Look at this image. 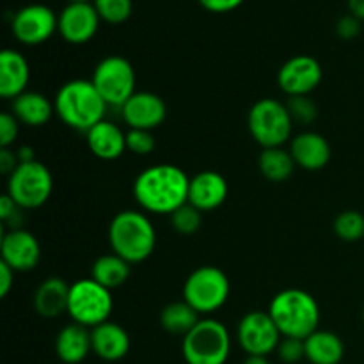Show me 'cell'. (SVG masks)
I'll list each match as a JSON object with an SVG mask.
<instances>
[{
    "instance_id": "6da1fadb",
    "label": "cell",
    "mask_w": 364,
    "mask_h": 364,
    "mask_svg": "<svg viewBox=\"0 0 364 364\" xmlns=\"http://www.w3.org/2000/svg\"><path fill=\"white\" fill-rule=\"evenodd\" d=\"M191 178L173 164H155L137 174L134 198L144 212L155 215H173L188 203Z\"/></svg>"
},
{
    "instance_id": "7a4b0ae2",
    "label": "cell",
    "mask_w": 364,
    "mask_h": 364,
    "mask_svg": "<svg viewBox=\"0 0 364 364\" xmlns=\"http://www.w3.org/2000/svg\"><path fill=\"white\" fill-rule=\"evenodd\" d=\"M53 107L66 127L87 134L95 124L105 119L109 105L91 80L75 78L60 85L53 98Z\"/></svg>"
},
{
    "instance_id": "3957f363",
    "label": "cell",
    "mask_w": 364,
    "mask_h": 364,
    "mask_svg": "<svg viewBox=\"0 0 364 364\" xmlns=\"http://www.w3.org/2000/svg\"><path fill=\"white\" fill-rule=\"evenodd\" d=\"M109 244L114 255L130 265L146 262L156 247V231L149 217L137 210H123L109 224Z\"/></svg>"
},
{
    "instance_id": "277c9868",
    "label": "cell",
    "mask_w": 364,
    "mask_h": 364,
    "mask_svg": "<svg viewBox=\"0 0 364 364\" xmlns=\"http://www.w3.org/2000/svg\"><path fill=\"white\" fill-rule=\"evenodd\" d=\"M269 315L283 338L306 340L320 326V308L311 294L299 288H287L274 295Z\"/></svg>"
},
{
    "instance_id": "5b68a950",
    "label": "cell",
    "mask_w": 364,
    "mask_h": 364,
    "mask_svg": "<svg viewBox=\"0 0 364 364\" xmlns=\"http://www.w3.org/2000/svg\"><path fill=\"white\" fill-rule=\"evenodd\" d=\"M181 354L187 364H226L231 354L228 327L215 318H201L183 336Z\"/></svg>"
},
{
    "instance_id": "8992f818",
    "label": "cell",
    "mask_w": 364,
    "mask_h": 364,
    "mask_svg": "<svg viewBox=\"0 0 364 364\" xmlns=\"http://www.w3.org/2000/svg\"><path fill=\"white\" fill-rule=\"evenodd\" d=\"M247 128L251 137L265 148H281L294 130V119L287 109V103L274 98L258 100L251 107L247 116Z\"/></svg>"
},
{
    "instance_id": "52a82bcc",
    "label": "cell",
    "mask_w": 364,
    "mask_h": 364,
    "mask_svg": "<svg viewBox=\"0 0 364 364\" xmlns=\"http://www.w3.org/2000/svg\"><path fill=\"white\" fill-rule=\"evenodd\" d=\"M231 284L226 274L212 265L191 272L183 284V301L201 316L219 311L230 299Z\"/></svg>"
},
{
    "instance_id": "ba28073f",
    "label": "cell",
    "mask_w": 364,
    "mask_h": 364,
    "mask_svg": "<svg viewBox=\"0 0 364 364\" xmlns=\"http://www.w3.org/2000/svg\"><path fill=\"white\" fill-rule=\"evenodd\" d=\"M114 309V297L109 288L96 283L92 277L75 281L70 287L68 315L75 323L87 329L109 322Z\"/></svg>"
},
{
    "instance_id": "9c48e42d",
    "label": "cell",
    "mask_w": 364,
    "mask_h": 364,
    "mask_svg": "<svg viewBox=\"0 0 364 364\" xmlns=\"http://www.w3.org/2000/svg\"><path fill=\"white\" fill-rule=\"evenodd\" d=\"M53 191V178L45 164L23 162L9 174L6 194L21 210H36L45 205Z\"/></svg>"
},
{
    "instance_id": "30bf717a",
    "label": "cell",
    "mask_w": 364,
    "mask_h": 364,
    "mask_svg": "<svg viewBox=\"0 0 364 364\" xmlns=\"http://www.w3.org/2000/svg\"><path fill=\"white\" fill-rule=\"evenodd\" d=\"M91 82L109 107H123L135 95V70L128 59L109 55L96 64Z\"/></svg>"
},
{
    "instance_id": "8fae6325",
    "label": "cell",
    "mask_w": 364,
    "mask_h": 364,
    "mask_svg": "<svg viewBox=\"0 0 364 364\" xmlns=\"http://www.w3.org/2000/svg\"><path fill=\"white\" fill-rule=\"evenodd\" d=\"M281 336L269 311H249L237 326V341L247 355L267 358L277 350Z\"/></svg>"
},
{
    "instance_id": "7c38bea8",
    "label": "cell",
    "mask_w": 364,
    "mask_h": 364,
    "mask_svg": "<svg viewBox=\"0 0 364 364\" xmlns=\"http://www.w3.org/2000/svg\"><path fill=\"white\" fill-rule=\"evenodd\" d=\"M11 28L21 45L36 46L59 31V16L45 4H28L14 14Z\"/></svg>"
},
{
    "instance_id": "4fadbf2b",
    "label": "cell",
    "mask_w": 364,
    "mask_h": 364,
    "mask_svg": "<svg viewBox=\"0 0 364 364\" xmlns=\"http://www.w3.org/2000/svg\"><path fill=\"white\" fill-rule=\"evenodd\" d=\"M322 66L311 55H295L288 59L277 73V85L290 96H309L322 82Z\"/></svg>"
},
{
    "instance_id": "5bb4252c",
    "label": "cell",
    "mask_w": 364,
    "mask_h": 364,
    "mask_svg": "<svg viewBox=\"0 0 364 364\" xmlns=\"http://www.w3.org/2000/svg\"><path fill=\"white\" fill-rule=\"evenodd\" d=\"M0 255L2 262L14 272H28L38 267L41 259V245L31 231L18 228V230H4L0 240Z\"/></svg>"
},
{
    "instance_id": "9a60e30c",
    "label": "cell",
    "mask_w": 364,
    "mask_h": 364,
    "mask_svg": "<svg viewBox=\"0 0 364 364\" xmlns=\"http://www.w3.org/2000/svg\"><path fill=\"white\" fill-rule=\"evenodd\" d=\"M100 20L95 4L71 2L59 14V34L70 45H84L96 36Z\"/></svg>"
},
{
    "instance_id": "2e32d148",
    "label": "cell",
    "mask_w": 364,
    "mask_h": 364,
    "mask_svg": "<svg viewBox=\"0 0 364 364\" xmlns=\"http://www.w3.org/2000/svg\"><path fill=\"white\" fill-rule=\"evenodd\" d=\"M121 116L130 128L153 132L166 121L167 107L155 92L137 91L121 107Z\"/></svg>"
},
{
    "instance_id": "e0dca14e",
    "label": "cell",
    "mask_w": 364,
    "mask_h": 364,
    "mask_svg": "<svg viewBox=\"0 0 364 364\" xmlns=\"http://www.w3.org/2000/svg\"><path fill=\"white\" fill-rule=\"evenodd\" d=\"M230 194L226 178L217 171H201L191 178L188 203L199 212H213L224 205Z\"/></svg>"
},
{
    "instance_id": "ac0fdd59",
    "label": "cell",
    "mask_w": 364,
    "mask_h": 364,
    "mask_svg": "<svg viewBox=\"0 0 364 364\" xmlns=\"http://www.w3.org/2000/svg\"><path fill=\"white\" fill-rule=\"evenodd\" d=\"M288 151L294 156L295 166L304 171L323 169L331 160L329 142L316 132H302L295 135Z\"/></svg>"
},
{
    "instance_id": "d6986e66",
    "label": "cell",
    "mask_w": 364,
    "mask_h": 364,
    "mask_svg": "<svg viewBox=\"0 0 364 364\" xmlns=\"http://www.w3.org/2000/svg\"><path fill=\"white\" fill-rule=\"evenodd\" d=\"M31 80L28 60L16 50L6 48L0 53V96L14 100L27 91Z\"/></svg>"
},
{
    "instance_id": "ffe728a7",
    "label": "cell",
    "mask_w": 364,
    "mask_h": 364,
    "mask_svg": "<svg viewBox=\"0 0 364 364\" xmlns=\"http://www.w3.org/2000/svg\"><path fill=\"white\" fill-rule=\"evenodd\" d=\"M92 354L103 361H121L130 352V336L127 329L116 322H103L91 329Z\"/></svg>"
},
{
    "instance_id": "44dd1931",
    "label": "cell",
    "mask_w": 364,
    "mask_h": 364,
    "mask_svg": "<svg viewBox=\"0 0 364 364\" xmlns=\"http://www.w3.org/2000/svg\"><path fill=\"white\" fill-rule=\"evenodd\" d=\"M92 155L105 162L117 160L127 151V134L117 124L103 119L85 134Z\"/></svg>"
},
{
    "instance_id": "7402d4cb",
    "label": "cell",
    "mask_w": 364,
    "mask_h": 364,
    "mask_svg": "<svg viewBox=\"0 0 364 364\" xmlns=\"http://www.w3.org/2000/svg\"><path fill=\"white\" fill-rule=\"evenodd\" d=\"M70 287L60 277H48L38 287L34 294V309L43 318H57L68 313Z\"/></svg>"
},
{
    "instance_id": "603a6c76",
    "label": "cell",
    "mask_w": 364,
    "mask_h": 364,
    "mask_svg": "<svg viewBox=\"0 0 364 364\" xmlns=\"http://www.w3.org/2000/svg\"><path fill=\"white\" fill-rule=\"evenodd\" d=\"M92 352L91 331L84 326L71 322L63 327L55 338L57 358L66 364H78Z\"/></svg>"
},
{
    "instance_id": "cb8c5ba5",
    "label": "cell",
    "mask_w": 364,
    "mask_h": 364,
    "mask_svg": "<svg viewBox=\"0 0 364 364\" xmlns=\"http://www.w3.org/2000/svg\"><path fill=\"white\" fill-rule=\"evenodd\" d=\"M53 112H55L53 102L38 91H25L23 95L16 96L11 105V114L16 117L18 123L32 128L48 123Z\"/></svg>"
},
{
    "instance_id": "d4e9b609",
    "label": "cell",
    "mask_w": 364,
    "mask_h": 364,
    "mask_svg": "<svg viewBox=\"0 0 364 364\" xmlns=\"http://www.w3.org/2000/svg\"><path fill=\"white\" fill-rule=\"evenodd\" d=\"M306 359L311 364H340L345 355V343L331 331H315L304 340Z\"/></svg>"
},
{
    "instance_id": "484cf974",
    "label": "cell",
    "mask_w": 364,
    "mask_h": 364,
    "mask_svg": "<svg viewBox=\"0 0 364 364\" xmlns=\"http://www.w3.org/2000/svg\"><path fill=\"white\" fill-rule=\"evenodd\" d=\"M130 263L117 255L100 256L91 269V277L102 287L109 288L110 291L123 287L130 277Z\"/></svg>"
},
{
    "instance_id": "4316f807",
    "label": "cell",
    "mask_w": 364,
    "mask_h": 364,
    "mask_svg": "<svg viewBox=\"0 0 364 364\" xmlns=\"http://www.w3.org/2000/svg\"><path fill=\"white\" fill-rule=\"evenodd\" d=\"M201 320V315L185 301L171 302L160 313V326L164 331L174 336H185Z\"/></svg>"
},
{
    "instance_id": "83f0119b",
    "label": "cell",
    "mask_w": 364,
    "mask_h": 364,
    "mask_svg": "<svg viewBox=\"0 0 364 364\" xmlns=\"http://www.w3.org/2000/svg\"><path fill=\"white\" fill-rule=\"evenodd\" d=\"M258 166L263 176L269 181H274V183L287 181L294 174L295 167H297L291 153L283 149V146L281 148L263 149L258 159Z\"/></svg>"
},
{
    "instance_id": "f1b7e54d",
    "label": "cell",
    "mask_w": 364,
    "mask_h": 364,
    "mask_svg": "<svg viewBox=\"0 0 364 364\" xmlns=\"http://www.w3.org/2000/svg\"><path fill=\"white\" fill-rule=\"evenodd\" d=\"M334 235L340 240L348 242H358L364 238V215L361 212L355 210H345L340 215L334 219Z\"/></svg>"
},
{
    "instance_id": "f546056e",
    "label": "cell",
    "mask_w": 364,
    "mask_h": 364,
    "mask_svg": "<svg viewBox=\"0 0 364 364\" xmlns=\"http://www.w3.org/2000/svg\"><path fill=\"white\" fill-rule=\"evenodd\" d=\"M100 18L107 23L119 25L132 16V0H92Z\"/></svg>"
},
{
    "instance_id": "4dcf8cb0",
    "label": "cell",
    "mask_w": 364,
    "mask_h": 364,
    "mask_svg": "<svg viewBox=\"0 0 364 364\" xmlns=\"http://www.w3.org/2000/svg\"><path fill=\"white\" fill-rule=\"evenodd\" d=\"M203 212H199L196 206H192L191 203L183 205L181 208H178L176 212L171 217V224H173L174 231H178L180 235H194L196 231L201 228L203 223Z\"/></svg>"
},
{
    "instance_id": "1f68e13d",
    "label": "cell",
    "mask_w": 364,
    "mask_h": 364,
    "mask_svg": "<svg viewBox=\"0 0 364 364\" xmlns=\"http://www.w3.org/2000/svg\"><path fill=\"white\" fill-rule=\"evenodd\" d=\"M287 109L290 112L294 123L309 124L316 119V103L309 96H290L287 102Z\"/></svg>"
},
{
    "instance_id": "d6a6232c",
    "label": "cell",
    "mask_w": 364,
    "mask_h": 364,
    "mask_svg": "<svg viewBox=\"0 0 364 364\" xmlns=\"http://www.w3.org/2000/svg\"><path fill=\"white\" fill-rule=\"evenodd\" d=\"M156 148V139L153 132L149 130H137L130 128L127 132V149L134 155H151Z\"/></svg>"
},
{
    "instance_id": "836d02e7",
    "label": "cell",
    "mask_w": 364,
    "mask_h": 364,
    "mask_svg": "<svg viewBox=\"0 0 364 364\" xmlns=\"http://www.w3.org/2000/svg\"><path fill=\"white\" fill-rule=\"evenodd\" d=\"M277 355L283 363L295 364L301 359H306V348L304 340H295V338H283L277 347Z\"/></svg>"
},
{
    "instance_id": "e575fe53",
    "label": "cell",
    "mask_w": 364,
    "mask_h": 364,
    "mask_svg": "<svg viewBox=\"0 0 364 364\" xmlns=\"http://www.w3.org/2000/svg\"><path fill=\"white\" fill-rule=\"evenodd\" d=\"M20 123L11 112H4L0 116V148H11L18 137Z\"/></svg>"
},
{
    "instance_id": "d590c367",
    "label": "cell",
    "mask_w": 364,
    "mask_h": 364,
    "mask_svg": "<svg viewBox=\"0 0 364 364\" xmlns=\"http://www.w3.org/2000/svg\"><path fill=\"white\" fill-rule=\"evenodd\" d=\"M336 32L341 39H354L361 32V20H358L354 14L340 18L336 23Z\"/></svg>"
},
{
    "instance_id": "8d00e7d4",
    "label": "cell",
    "mask_w": 364,
    "mask_h": 364,
    "mask_svg": "<svg viewBox=\"0 0 364 364\" xmlns=\"http://www.w3.org/2000/svg\"><path fill=\"white\" fill-rule=\"evenodd\" d=\"M203 7L210 13H230L244 4V0H199Z\"/></svg>"
},
{
    "instance_id": "74e56055",
    "label": "cell",
    "mask_w": 364,
    "mask_h": 364,
    "mask_svg": "<svg viewBox=\"0 0 364 364\" xmlns=\"http://www.w3.org/2000/svg\"><path fill=\"white\" fill-rule=\"evenodd\" d=\"M20 166V159L18 153L13 151L11 148H0V171L9 176L16 167Z\"/></svg>"
},
{
    "instance_id": "f35d334b",
    "label": "cell",
    "mask_w": 364,
    "mask_h": 364,
    "mask_svg": "<svg viewBox=\"0 0 364 364\" xmlns=\"http://www.w3.org/2000/svg\"><path fill=\"white\" fill-rule=\"evenodd\" d=\"M14 270L7 267L6 263L0 262V297L6 299L9 295L11 288L14 284Z\"/></svg>"
},
{
    "instance_id": "ab89813d",
    "label": "cell",
    "mask_w": 364,
    "mask_h": 364,
    "mask_svg": "<svg viewBox=\"0 0 364 364\" xmlns=\"http://www.w3.org/2000/svg\"><path fill=\"white\" fill-rule=\"evenodd\" d=\"M348 9L358 20L364 21V0H348Z\"/></svg>"
},
{
    "instance_id": "60d3db41",
    "label": "cell",
    "mask_w": 364,
    "mask_h": 364,
    "mask_svg": "<svg viewBox=\"0 0 364 364\" xmlns=\"http://www.w3.org/2000/svg\"><path fill=\"white\" fill-rule=\"evenodd\" d=\"M18 159H20V164L23 162H32L34 159V149L32 148H27V146H23V148L18 149Z\"/></svg>"
},
{
    "instance_id": "b9f144b4",
    "label": "cell",
    "mask_w": 364,
    "mask_h": 364,
    "mask_svg": "<svg viewBox=\"0 0 364 364\" xmlns=\"http://www.w3.org/2000/svg\"><path fill=\"white\" fill-rule=\"evenodd\" d=\"M244 364H270L267 358H259V355H247Z\"/></svg>"
},
{
    "instance_id": "7bdbcfd3",
    "label": "cell",
    "mask_w": 364,
    "mask_h": 364,
    "mask_svg": "<svg viewBox=\"0 0 364 364\" xmlns=\"http://www.w3.org/2000/svg\"><path fill=\"white\" fill-rule=\"evenodd\" d=\"M71 2H91V0H68V4Z\"/></svg>"
},
{
    "instance_id": "ee69618b",
    "label": "cell",
    "mask_w": 364,
    "mask_h": 364,
    "mask_svg": "<svg viewBox=\"0 0 364 364\" xmlns=\"http://www.w3.org/2000/svg\"><path fill=\"white\" fill-rule=\"evenodd\" d=\"M363 323H364V308H363Z\"/></svg>"
}]
</instances>
